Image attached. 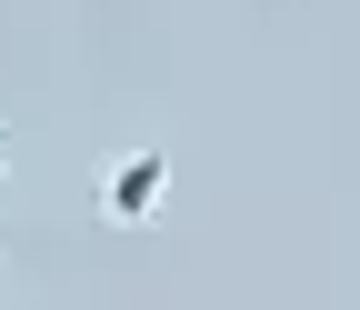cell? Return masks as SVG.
Here are the masks:
<instances>
[{"label":"cell","instance_id":"obj_1","mask_svg":"<svg viewBox=\"0 0 360 310\" xmlns=\"http://www.w3.org/2000/svg\"><path fill=\"white\" fill-rule=\"evenodd\" d=\"M160 200H170V150H120V160H101V220H110V231L160 220Z\"/></svg>","mask_w":360,"mask_h":310}]
</instances>
